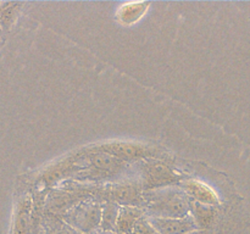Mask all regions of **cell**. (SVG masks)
<instances>
[{
    "label": "cell",
    "mask_w": 250,
    "mask_h": 234,
    "mask_svg": "<svg viewBox=\"0 0 250 234\" xmlns=\"http://www.w3.org/2000/svg\"><path fill=\"white\" fill-rule=\"evenodd\" d=\"M95 150L106 153L122 161L131 160V158L146 157V156H151V154H153L150 149L144 145H141V144L122 143V141L104 144V145L95 148Z\"/></svg>",
    "instance_id": "cell-5"
},
{
    "label": "cell",
    "mask_w": 250,
    "mask_h": 234,
    "mask_svg": "<svg viewBox=\"0 0 250 234\" xmlns=\"http://www.w3.org/2000/svg\"><path fill=\"white\" fill-rule=\"evenodd\" d=\"M33 204L29 196L21 197L15 206L11 234H32Z\"/></svg>",
    "instance_id": "cell-7"
},
{
    "label": "cell",
    "mask_w": 250,
    "mask_h": 234,
    "mask_svg": "<svg viewBox=\"0 0 250 234\" xmlns=\"http://www.w3.org/2000/svg\"><path fill=\"white\" fill-rule=\"evenodd\" d=\"M149 222L159 234H188L197 231L198 226L193 216L182 218H156L150 217Z\"/></svg>",
    "instance_id": "cell-6"
},
{
    "label": "cell",
    "mask_w": 250,
    "mask_h": 234,
    "mask_svg": "<svg viewBox=\"0 0 250 234\" xmlns=\"http://www.w3.org/2000/svg\"><path fill=\"white\" fill-rule=\"evenodd\" d=\"M149 4H146V2H137V4L132 2V4L124 5L117 14V19L121 23L132 24L143 16Z\"/></svg>",
    "instance_id": "cell-12"
},
{
    "label": "cell",
    "mask_w": 250,
    "mask_h": 234,
    "mask_svg": "<svg viewBox=\"0 0 250 234\" xmlns=\"http://www.w3.org/2000/svg\"><path fill=\"white\" fill-rule=\"evenodd\" d=\"M188 234H207V232L205 231H194V232H192V233H188Z\"/></svg>",
    "instance_id": "cell-17"
},
{
    "label": "cell",
    "mask_w": 250,
    "mask_h": 234,
    "mask_svg": "<svg viewBox=\"0 0 250 234\" xmlns=\"http://www.w3.org/2000/svg\"><path fill=\"white\" fill-rule=\"evenodd\" d=\"M143 217V211L132 205H125L120 207L117 216L115 233L116 234H132L137 222Z\"/></svg>",
    "instance_id": "cell-8"
},
{
    "label": "cell",
    "mask_w": 250,
    "mask_h": 234,
    "mask_svg": "<svg viewBox=\"0 0 250 234\" xmlns=\"http://www.w3.org/2000/svg\"><path fill=\"white\" fill-rule=\"evenodd\" d=\"M142 175L146 188L163 187L177 182L178 179V176L167 165L159 161L144 162L142 165Z\"/></svg>",
    "instance_id": "cell-3"
},
{
    "label": "cell",
    "mask_w": 250,
    "mask_h": 234,
    "mask_svg": "<svg viewBox=\"0 0 250 234\" xmlns=\"http://www.w3.org/2000/svg\"><path fill=\"white\" fill-rule=\"evenodd\" d=\"M183 188H185V192L187 193L188 196L192 197L193 201L200 202L203 205H209V206H214L219 202L214 190H211L208 185L203 184V183L197 182V180H188L185 183Z\"/></svg>",
    "instance_id": "cell-9"
},
{
    "label": "cell",
    "mask_w": 250,
    "mask_h": 234,
    "mask_svg": "<svg viewBox=\"0 0 250 234\" xmlns=\"http://www.w3.org/2000/svg\"><path fill=\"white\" fill-rule=\"evenodd\" d=\"M103 210L97 204L80 205L66 212L65 222L82 234H92L102 222Z\"/></svg>",
    "instance_id": "cell-2"
},
{
    "label": "cell",
    "mask_w": 250,
    "mask_h": 234,
    "mask_svg": "<svg viewBox=\"0 0 250 234\" xmlns=\"http://www.w3.org/2000/svg\"><path fill=\"white\" fill-rule=\"evenodd\" d=\"M2 39V34H1V32H0V40H1Z\"/></svg>",
    "instance_id": "cell-18"
},
{
    "label": "cell",
    "mask_w": 250,
    "mask_h": 234,
    "mask_svg": "<svg viewBox=\"0 0 250 234\" xmlns=\"http://www.w3.org/2000/svg\"><path fill=\"white\" fill-rule=\"evenodd\" d=\"M92 151L93 154L87 156L88 161H89V170L87 173L90 177H107V176L117 173L124 167L125 161L114 157L106 153H103V151L95 150V149H93Z\"/></svg>",
    "instance_id": "cell-4"
},
{
    "label": "cell",
    "mask_w": 250,
    "mask_h": 234,
    "mask_svg": "<svg viewBox=\"0 0 250 234\" xmlns=\"http://www.w3.org/2000/svg\"><path fill=\"white\" fill-rule=\"evenodd\" d=\"M148 214L156 218H182L188 216L189 201L182 194L165 190L148 197Z\"/></svg>",
    "instance_id": "cell-1"
},
{
    "label": "cell",
    "mask_w": 250,
    "mask_h": 234,
    "mask_svg": "<svg viewBox=\"0 0 250 234\" xmlns=\"http://www.w3.org/2000/svg\"><path fill=\"white\" fill-rule=\"evenodd\" d=\"M117 216H119V207L116 204H106L103 209L102 222L100 228L103 232H114L116 226Z\"/></svg>",
    "instance_id": "cell-14"
},
{
    "label": "cell",
    "mask_w": 250,
    "mask_h": 234,
    "mask_svg": "<svg viewBox=\"0 0 250 234\" xmlns=\"http://www.w3.org/2000/svg\"><path fill=\"white\" fill-rule=\"evenodd\" d=\"M23 2H2L0 1V32L1 34L9 33L14 28Z\"/></svg>",
    "instance_id": "cell-10"
},
{
    "label": "cell",
    "mask_w": 250,
    "mask_h": 234,
    "mask_svg": "<svg viewBox=\"0 0 250 234\" xmlns=\"http://www.w3.org/2000/svg\"><path fill=\"white\" fill-rule=\"evenodd\" d=\"M132 234H159V233L155 231V228L151 226L149 219L142 217V218L137 222L136 226H134Z\"/></svg>",
    "instance_id": "cell-15"
},
{
    "label": "cell",
    "mask_w": 250,
    "mask_h": 234,
    "mask_svg": "<svg viewBox=\"0 0 250 234\" xmlns=\"http://www.w3.org/2000/svg\"><path fill=\"white\" fill-rule=\"evenodd\" d=\"M189 207L192 209L193 218H194L198 228H208L216 216L214 206L203 205L192 200V201H189Z\"/></svg>",
    "instance_id": "cell-11"
},
{
    "label": "cell",
    "mask_w": 250,
    "mask_h": 234,
    "mask_svg": "<svg viewBox=\"0 0 250 234\" xmlns=\"http://www.w3.org/2000/svg\"><path fill=\"white\" fill-rule=\"evenodd\" d=\"M92 234H116V233H114V232H94V233H92Z\"/></svg>",
    "instance_id": "cell-16"
},
{
    "label": "cell",
    "mask_w": 250,
    "mask_h": 234,
    "mask_svg": "<svg viewBox=\"0 0 250 234\" xmlns=\"http://www.w3.org/2000/svg\"><path fill=\"white\" fill-rule=\"evenodd\" d=\"M43 226L45 229V234H82L77 229L68 226L66 222H62L54 217L53 214L44 218Z\"/></svg>",
    "instance_id": "cell-13"
}]
</instances>
